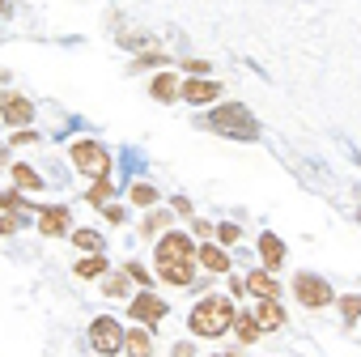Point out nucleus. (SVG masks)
<instances>
[{
	"mask_svg": "<svg viewBox=\"0 0 361 357\" xmlns=\"http://www.w3.org/2000/svg\"><path fill=\"white\" fill-rule=\"evenodd\" d=\"M153 260H157V277L166 285H178V289L192 285V277H196V247H192L188 234H166L157 243Z\"/></svg>",
	"mask_w": 361,
	"mask_h": 357,
	"instance_id": "1",
	"label": "nucleus"
},
{
	"mask_svg": "<svg viewBox=\"0 0 361 357\" xmlns=\"http://www.w3.org/2000/svg\"><path fill=\"white\" fill-rule=\"evenodd\" d=\"M230 327H234V302L221 298V294L204 298V302L192 310V332L204 336V340H217V336H226Z\"/></svg>",
	"mask_w": 361,
	"mask_h": 357,
	"instance_id": "2",
	"label": "nucleus"
},
{
	"mask_svg": "<svg viewBox=\"0 0 361 357\" xmlns=\"http://www.w3.org/2000/svg\"><path fill=\"white\" fill-rule=\"evenodd\" d=\"M209 128L221 132V136H238V140H255V136H259V123H255V115H251L243 102L217 107V111L209 115Z\"/></svg>",
	"mask_w": 361,
	"mask_h": 357,
	"instance_id": "3",
	"label": "nucleus"
},
{
	"mask_svg": "<svg viewBox=\"0 0 361 357\" xmlns=\"http://www.w3.org/2000/svg\"><path fill=\"white\" fill-rule=\"evenodd\" d=\"M293 298H298L306 310H323V306L336 302V289H331L319 272H298V277H293Z\"/></svg>",
	"mask_w": 361,
	"mask_h": 357,
	"instance_id": "4",
	"label": "nucleus"
},
{
	"mask_svg": "<svg viewBox=\"0 0 361 357\" xmlns=\"http://www.w3.org/2000/svg\"><path fill=\"white\" fill-rule=\"evenodd\" d=\"M90 344L98 349V357H115L123 349V323L111 319V315H98L90 323Z\"/></svg>",
	"mask_w": 361,
	"mask_h": 357,
	"instance_id": "5",
	"label": "nucleus"
},
{
	"mask_svg": "<svg viewBox=\"0 0 361 357\" xmlns=\"http://www.w3.org/2000/svg\"><path fill=\"white\" fill-rule=\"evenodd\" d=\"M73 166H77L81 174H90V178H102V174L111 170V157H106V149H102L98 140H77V145H73Z\"/></svg>",
	"mask_w": 361,
	"mask_h": 357,
	"instance_id": "6",
	"label": "nucleus"
},
{
	"mask_svg": "<svg viewBox=\"0 0 361 357\" xmlns=\"http://www.w3.org/2000/svg\"><path fill=\"white\" fill-rule=\"evenodd\" d=\"M128 315H132V323H145V332H153V327L166 319V302H161L153 289H145V294H136V298H132Z\"/></svg>",
	"mask_w": 361,
	"mask_h": 357,
	"instance_id": "7",
	"label": "nucleus"
},
{
	"mask_svg": "<svg viewBox=\"0 0 361 357\" xmlns=\"http://www.w3.org/2000/svg\"><path fill=\"white\" fill-rule=\"evenodd\" d=\"M0 115H5V123H13V128H26L35 119V107L22 94H0Z\"/></svg>",
	"mask_w": 361,
	"mask_h": 357,
	"instance_id": "8",
	"label": "nucleus"
},
{
	"mask_svg": "<svg viewBox=\"0 0 361 357\" xmlns=\"http://www.w3.org/2000/svg\"><path fill=\"white\" fill-rule=\"evenodd\" d=\"M178 98H188V102H213V98H221V85L213 81V77H192V81H178Z\"/></svg>",
	"mask_w": 361,
	"mask_h": 357,
	"instance_id": "9",
	"label": "nucleus"
},
{
	"mask_svg": "<svg viewBox=\"0 0 361 357\" xmlns=\"http://www.w3.org/2000/svg\"><path fill=\"white\" fill-rule=\"evenodd\" d=\"M68 222H73V213H68L64 205L39 209V230H43L47 238H60V234H68Z\"/></svg>",
	"mask_w": 361,
	"mask_h": 357,
	"instance_id": "10",
	"label": "nucleus"
},
{
	"mask_svg": "<svg viewBox=\"0 0 361 357\" xmlns=\"http://www.w3.org/2000/svg\"><path fill=\"white\" fill-rule=\"evenodd\" d=\"M251 315H255L259 332H281V327H285V310H281L276 298H259V306H255Z\"/></svg>",
	"mask_w": 361,
	"mask_h": 357,
	"instance_id": "11",
	"label": "nucleus"
},
{
	"mask_svg": "<svg viewBox=\"0 0 361 357\" xmlns=\"http://www.w3.org/2000/svg\"><path fill=\"white\" fill-rule=\"evenodd\" d=\"M259 260H264V268H268V272H276V268L285 264V243H281L276 234H268V230L259 234Z\"/></svg>",
	"mask_w": 361,
	"mask_h": 357,
	"instance_id": "12",
	"label": "nucleus"
},
{
	"mask_svg": "<svg viewBox=\"0 0 361 357\" xmlns=\"http://www.w3.org/2000/svg\"><path fill=\"white\" fill-rule=\"evenodd\" d=\"M196 255H200V264H204L209 272H230V268H234V260H230L226 247H217V243H204Z\"/></svg>",
	"mask_w": 361,
	"mask_h": 357,
	"instance_id": "13",
	"label": "nucleus"
},
{
	"mask_svg": "<svg viewBox=\"0 0 361 357\" xmlns=\"http://www.w3.org/2000/svg\"><path fill=\"white\" fill-rule=\"evenodd\" d=\"M243 281H247V294H255V298H281V285L272 272H251Z\"/></svg>",
	"mask_w": 361,
	"mask_h": 357,
	"instance_id": "14",
	"label": "nucleus"
},
{
	"mask_svg": "<svg viewBox=\"0 0 361 357\" xmlns=\"http://www.w3.org/2000/svg\"><path fill=\"white\" fill-rule=\"evenodd\" d=\"M123 349H128V357H153V336L145 327H132V332H123Z\"/></svg>",
	"mask_w": 361,
	"mask_h": 357,
	"instance_id": "15",
	"label": "nucleus"
},
{
	"mask_svg": "<svg viewBox=\"0 0 361 357\" xmlns=\"http://www.w3.org/2000/svg\"><path fill=\"white\" fill-rule=\"evenodd\" d=\"M149 94H153L157 102H174V98H178V81H174L170 73H161V77H153V85H149Z\"/></svg>",
	"mask_w": 361,
	"mask_h": 357,
	"instance_id": "16",
	"label": "nucleus"
},
{
	"mask_svg": "<svg viewBox=\"0 0 361 357\" xmlns=\"http://www.w3.org/2000/svg\"><path fill=\"white\" fill-rule=\"evenodd\" d=\"M13 183H18L22 192H39V188H43V178H39V170H30L26 162H18V166H13Z\"/></svg>",
	"mask_w": 361,
	"mask_h": 357,
	"instance_id": "17",
	"label": "nucleus"
},
{
	"mask_svg": "<svg viewBox=\"0 0 361 357\" xmlns=\"http://www.w3.org/2000/svg\"><path fill=\"white\" fill-rule=\"evenodd\" d=\"M234 332H238V340L243 344H255L264 332H259V323H255V315H234Z\"/></svg>",
	"mask_w": 361,
	"mask_h": 357,
	"instance_id": "18",
	"label": "nucleus"
},
{
	"mask_svg": "<svg viewBox=\"0 0 361 357\" xmlns=\"http://www.w3.org/2000/svg\"><path fill=\"white\" fill-rule=\"evenodd\" d=\"M73 243H77L81 251H94V255H102V234H98V230H73Z\"/></svg>",
	"mask_w": 361,
	"mask_h": 357,
	"instance_id": "19",
	"label": "nucleus"
},
{
	"mask_svg": "<svg viewBox=\"0 0 361 357\" xmlns=\"http://www.w3.org/2000/svg\"><path fill=\"white\" fill-rule=\"evenodd\" d=\"M111 192H115V188L106 183V174H102V178H94V188L85 192V200H90V205H106V200H111Z\"/></svg>",
	"mask_w": 361,
	"mask_h": 357,
	"instance_id": "20",
	"label": "nucleus"
},
{
	"mask_svg": "<svg viewBox=\"0 0 361 357\" xmlns=\"http://www.w3.org/2000/svg\"><path fill=\"white\" fill-rule=\"evenodd\" d=\"M128 196H132V205H145V209H149V205L157 200V188H149V183H132Z\"/></svg>",
	"mask_w": 361,
	"mask_h": 357,
	"instance_id": "21",
	"label": "nucleus"
},
{
	"mask_svg": "<svg viewBox=\"0 0 361 357\" xmlns=\"http://www.w3.org/2000/svg\"><path fill=\"white\" fill-rule=\"evenodd\" d=\"M106 272V260L102 255H85L81 264H77V277H102Z\"/></svg>",
	"mask_w": 361,
	"mask_h": 357,
	"instance_id": "22",
	"label": "nucleus"
},
{
	"mask_svg": "<svg viewBox=\"0 0 361 357\" xmlns=\"http://www.w3.org/2000/svg\"><path fill=\"white\" fill-rule=\"evenodd\" d=\"M340 315H344V323H357V319H361V298H357V294L340 298Z\"/></svg>",
	"mask_w": 361,
	"mask_h": 357,
	"instance_id": "23",
	"label": "nucleus"
},
{
	"mask_svg": "<svg viewBox=\"0 0 361 357\" xmlns=\"http://www.w3.org/2000/svg\"><path fill=\"white\" fill-rule=\"evenodd\" d=\"M166 222H170V213H149V217H145V234H157Z\"/></svg>",
	"mask_w": 361,
	"mask_h": 357,
	"instance_id": "24",
	"label": "nucleus"
},
{
	"mask_svg": "<svg viewBox=\"0 0 361 357\" xmlns=\"http://www.w3.org/2000/svg\"><path fill=\"white\" fill-rule=\"evenodd\" d=\"M238 234H243V230H238V226H234V222H226V226H221V230H217V238H221V243H226V247H234V243H238Z\"/></svg>",
	"mask_w": 361,
	"mask_h": 357,
	"instance_id": "25",
	"label": "nucleus"
},
{
	"mask_svg": "<svg viewBox=\"0 0 361 357\" xmlns=\"http://www.w3.org/2000/svg\"><path fill=\"white\" fill-rule=\"evenodd\" d=\"M102 294H111V298H123V294H128V277H111Z\"/></svg>",
	"mask_w": 361,
	"mask_h": 357,
	"instance_id": "26",
	"label": "nucleus"
},
{
	"mask_svg": "<svg viewBox=\"0 0 361 357\" xmlns=\"http://www.w3.org/2000/svg\"><path fill=\"white\" fill-rule=\"evenodd\" d=\"M22 222H26V217H13V213H5V217H0V234H13Z\"/></svg>",
	"mask_w": 361,
	"mask_h": 357,
	"instance_id": "27",
	"label": "nucleus"
},
{
	"mask_svg": "<svg viewBox=\"0 0 361 357\" xmlns=\"http://www.w3.org/2000/svg\"><path fill=\"white\" fill-rule=\"evenodd\" d=\"M188 73H192V77H204V73H209V64H204V60H188Z\"/></svg>",
	"mask_w": 361,
	"mask_h": 357,
	"instance_id": "28",
	"label": "nucleus"
},
{
	"mask_svg": "<svg viewBox=\"0 0 361 357\" xmlns=\"http://www.w3.org/2000/svg\"><path fill=\"white\" fill-rule=\"evenodd\" d=\"M230 294L243 298V294H247V281H243V277H230Z\"/></svg>",
	"mask_w": 361,
	"mask_h": 357,
	"instance_id": "29",
	"label": "nucleus"
},
{
	"mask_svg": "<svg viewBox=\"0 0 361 357\" xmlns=\"http://www.w3.org/2000/svg\"><path fill=\"white\" fill-rule=\"evenodd\" d=\"M35 140H39L35 132H18V136H13V145H35Z\"/></svg>",
	"mask_w": 361,
	"mask_h": 357,
	"instance_id": "30",
	"label": "nucleus"
},
{
	"mask_svg": "<svg viewBox=\"0 0 361 357\" xmlns=\"http://www.w3.org/2000/svg\"><path fill=\"white\" fill-rule=\"evenodd\" d=\"M174 357H196V349L192 344H174Z\"/></svg>",
	"mask_w": 361,
	"mask_h": 357,
	"instance_id": "31",
	"label": "nucleus"
},
{
	"mask_svg": "<svg viewBox=\"0 0 361 357\" xmlns=\"http://www.w3.org/2000/svg\"><path fill=\"white\" fill-rule=\"evenodd\" d=\"M13 13V0H0V18H9Z\"/></svg>",
	"mask_w": 361,
	"mask_h": 357,
	"instance_id": "32",
	"label": "nucleus"
},
{
	"mask_svg": "<svg viewBox=\"0 0 361 357\" xmlns=\"http://www.w3.org/2000/svg\"><path fill=\"white\" fill-rule=\"evenodd\" d=\"M217 357H230V353H217Z\"/></svg>",
	"mask_w": 361,
	"mask_h": 357,
	"instance_id": "33",
	"label": "nucleus"
},
{
	"mask_svg": "<svg viewBox=\"0 0 361 357\" xmlns=\"http://www.w3.org/2000/svg\"><path fill=\"white\" fill-rule=\"evenodd\" d=\"M357 222H361V213H357Z\"/></svg>",
	"mask_w": 361,
	"mask_h": 357,
	"instance_id": "34",
	"label": "nucleus"
}]
</instances>
